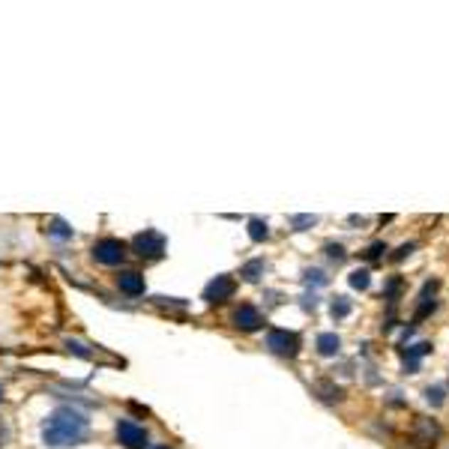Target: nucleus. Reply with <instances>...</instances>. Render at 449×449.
Wrapping results in <instances>:
<instances>
[{
  "label": "nucleus",
  "mask_w": 449,
  "mask_h": 449,
  "mask_svg": "<svg viewBox=\"0 0 449 449\" xmlns=\"http://www.w3.org/2000/svg\"><path fill=\"white\" fill-rule=\"evenodd\" d=\"M260 324H264V317H260V312L255 306H240L234 312V327L243 332H255V329H260Z\"/></svg>",
  "instance_id": "7"
},
{
  "label": "nucleus",
  "mask_w": 449,
  "mask_h": 449,
  "mask_svg": "<svg viewBox=\"0 0 449 449\" xmlns=\"http://www.w3.org/2000/svg\"><path fill=\"white\" fill-rule=\"evenodd\" d=\"M156 449H168V446H156Z\"/></svg>",
  "instance_id": "22"
},
{
  "label": "nucleus",
  "mask_w": 449,
  "mask_h": 449,
  "mask_svg": "<svg viewBox=\"0 0 449 449\" xmlns=\"http://www.w3.org/2000/svg\"><path fill=\"white\" fill-rule=\"evenodd\" d=\"M87 431H90V419L75 408H57L42 428V440L48 446H78Z\"/></svg>",
  "instance_id": "1"
},
{
  "label": "nucleus",
  "mask_w": 449,
  "mask_h": 449,
  "mask_svg": "<svg viewBox=\"0 0 449 449\" xmlns=\"http://www.w3.org/2000/svg\"><path fill=\"white\" fill-rule=\"evenodd\" d=\"M117 440L126 449H144L147 446V431H144L138 423H132V419H120L117 423Z\"/></svg>",
  "instance_id": "4"
},
{
  "label": "nucleus",
  "mask_w": 449,
  "mask_h": 449,
  "mask_svg": "<svg viewBox=\"0 0 449 449\" xmlns=\"http://www.w3.org/2000/svg\"><path fill=\"white\" fill-rule=\"evenodd\" d=\"M411 252H413V243H408V245H401V249L396 252V260H401L404 255H411Z\"/></svg>",
  "instance_id": "21"
},
{
  "label": "nucleus",
  "mask_w": 449,
  "mask_h": 449,
  "mask_svg": "<svg viewBox=\"0 0 449 449\" xmlns=\"http://www.w3.org/2000/svg\"><path fill=\"white\" fill-rule=\"evenodd\" d=\"M327 255L336 258V260H344V249H342V245H327Z\"/></svg>",
  "instance_id": "20"
},
{
  "label": "nucleus",
  "mask_w": 449,
  "mask_h": 449,
  "mask_svg": "<svg viewBox=\"0 0 449 449\" xmlns=\"http://www.w3.org/2000/svg\"><path fill=\"white\" fill-rule=\"evenodd\" d=\"M317 222V216H291V225L297 228V231H306L309 225H315Z\"/></svg>",
  "instance_id": "18"
},
{
  "label": "nucleus",
  "mask_w": 449,
  "mask_h": 449,
  "mask_svg": "<svg viewBox=\"0 0 449 449\" xmlns=\"http://www.w3.org/2000/svg\"><path fill=\"white\" fill-rule=\"evenodd\" d=\"M234 291H237V282L234 279H231V276H216L204 287V300L207 302H225V300L234 297Z\"/></svg>",
  "instance_id": "6"
},
{
  "label": "nucleus",
  "mask_w": 449,
  "mask_h": 449,
  "mask_svg": "<svg viewBox=\"0 0 449 449\" xmlns=\"http://www.w3.org/2000/svg\"><path fill=\"white\" fill-rule=\"evenodd\" d=\"M267 347L279 356H297L300 354V336L287 329H270L267 332Z\"/></svg>",
  "instance_id": "2"
},
{
  "label": "nucleus",
  "mask_w": 449,
  "mask_h": 449,
  "mask_svg": "<svg viewBox=\"0 0 449 449\" xmlns=\"http://www.w3.org/2000/svg\"><path fill=\"white\" fill-rule=\"evenodd\" d=\"M339 347H342V342H339L336 332H321V336H317V354L321 356H336Z\"/></svg>",
  "instance_id": "10"
},
{
  "label": "nucleus",
  "mask_w": 449,
  "mask_h": 449,
  "mask_svg": "<svg viewBox=\"0 0 449 449\" xmlns=\"http://www.w3.org/2000/svg\"><path fill=\"white\" fill-rule=\"evenodd\" d=\"M0 396H4V393H0Z\"/></svg>",
  "instance_id": "23"
},
{
  "label": "nucleus",
  "mask_w": 449,
  "mask_h": 449,
  "mask_svg": "<svg viewBox=\"0 0 449 449\" xmlns=\"http://www.w3.org/2000/svg\"><path fill=\"white\" fill-rule=\"evenodd\" d=\"M135 252L141 258H159L165 252V237L156 234V231H144V234L135 237Z\"/></svg>",
  "instance_id": "5"
},
{
  "label": "nucleus",
  "mask_w": 449,
  "mask_h": 449,
  "mask_svg": "<svg viewBox=\"0 0 449 449\" xmlns=\"http://www.w3.org/2000/svg\"><path fill=\"white\" fill-rule=\"evenodd\" d=\"M48 234L57 237V240H69V237H72V228H69L63 219H54L51 228H48Z\"/></svg>",
  "instance_id": "16"
},
{
  "label": "nucleus",
  "mask_w": 449,
  "mask_h": 449,
  "mask_svg": "<svg viewBox=\"0 0 449 449\" xmlns=\"http://www.w3.org/2000/svg\"><path fill=\"white\" fill-rule=\"evenodd\" d=\"M369 285H371L369 270H354V273H351V287H356V291H366Z\"/></svg>",
  "instance_id": "15"
},
{
  "label": "nucleus",
  "mask_w": 449,
  "mask_h": 449,
  "mask_svg": "<svg viewBox=\"0 0 449 449\" xmlns=\"http://www.w3.org/2000/svg\"><path fill=\"white\" fill-rule=\"evenodd\" d=\"M117 285H120V291L129 294V297H141L144 294V276L135 270H126L117 276Z\"/></svg>",
  "instance_id": "8"
},
{
  "label": "nucleus",
  "mask_w": 449,
  "mask_h": 449,
  "mask_svg": "<svg viewBox=\"0 0 449 449\" xmlns=\"http://www.w3.org/2000/svg\"><path fill=\"white\" fill-rule=\"evenodd\" d=\"M93 258L99 260V264H105V267H117L120 260L126 258V245L120 240H99L93 245Z\"/></svg>",
  "instance_id": "3"
},
{
  "label": "nucleus",
  "mask_w": 449,
  "mask_h": 449,
  "mask_svg": "<svg viewBox=\"0 0 449 449\" xmlns=\"http://www.w3.org/2000/svg\"><path fill=\"white\" fill-rule=\"evenodd\" d=\"M329 312H332V317H347V315H351V300L336 297V300H332V306H329Z\"/></svg>",
  "instance_id": "14"
},
{
  "label": "nucleus",
  "mask_w": 449,
  "mask_h": 449,
  "mask_svg": "<svg viewBox=\"0 0 449 449\" xmlns=\"http://www.w3.org/2000/svg\"><path fill=\"white\" fill-rule=\"evenodd\" d=\"M249 237H252L255 243L267 240V237H270V231H267V222H264V219H249Z\"/></svg>",
  "instance_id": "12"
},
{
  "label": "nucleus",
  "mask_w": 449,
  "mask_h": 449,
  "mask_svg": "<svg viewBox=\"0 0 449 449\" xmlns=\"http://www.w3.org/2000/svg\"><path fill=\"white\" fill-rule=\"evenodd\" d=\"M384 252H386V245H384V243H371L369 249H366V258H369V260H378Z\"/></svg>",
  "instance_id": "19"
},
{
  "label": "nucleus",
  "mask_w": 449,
  "mask_h": 449,
  "mask_svg": "<svg viewBox=\"0 0 449 449\" xmlns=\"http://www.w3.org/2000/svg\"><path fill=\"white\" fill-rule=\"evenodd\" d=\"M426 354H431V344L428 342H419V344L408 347V354H404V371L413 374L419 369V356H426Z\"/></svg>",
  "instance_id": "9"
},
{
  "label": "nucleus",
  "mask_w": 449,
  "mask_h": 449,
  "mask_svg": "<svg viewBox=\"0 0 449 449\" xmlns=\"http://www.w3.org/2000/svg\"><path fill=\"white\" fill-rule=\"evenodd\" d=\"M426 401L434 404V408H440V404H443V389L440 386H428L426 389Z\"/></svg>",
  "instance_id": "17"
},
{
  "label": "nucleus",
  "mask_w": 449,
  "mask_h": 449,
  "mask_svg": "<svg viewBox=\"0 0 449 449\" xmlns=\"http://www.w3.org/2000/svg\"><path fill=\"white\" fill-rule=\"evenodd\" d=\"M434 438H438V426L431 423V419H423V423H419V434H416V440H419V446H434Z\"/></svg>",
  "instance_id": "11"
},
{
  "label": "nucleus",
  "mask_w": 449,
  "mask_h": 449,
  "mask_svg": "<svg viewBox=\"0 0 449 449\" xmlns=\"http://www.w3.org/2000/svg\"><path fill=\"white\" fill-rule=\"evenodd\" d=\"M260 273H264V260H249V264L243 267L245 282H258V279H260Z\"/></svg>",
  "instance_id": "13"
}]
</instances>
